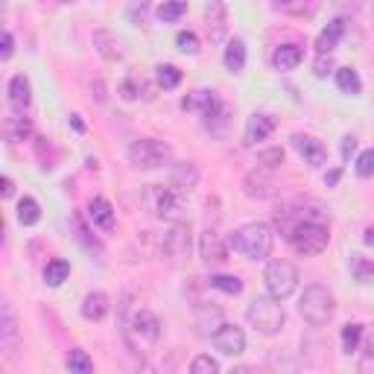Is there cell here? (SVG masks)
Returning a JSON list of instances; mask_svg holds the SVG:
<instances>
[{
    "label": "cell",
    "instance_id": "1",
    "mask_svg": "<svg viewBox=\"0 0 374 374\" xmlns=\"http://www.w3.org/2000/svg\"><path fill=\"white\" fill-rule=\"evenodd\" d=\"M272 243H275V231L269 222H249L231 234L229 246L249 260H264L272 252Z\"/></svg>",
    "mask_w": 374,
    "mask_h": 374
},
{
    "label": "cell",
    "instance_id": "2",
    "mask_svg": "<svg viewBox=\"0 0 374 374\" xmlns=\"http://www.w3.org/2000/svg\"><path fill=\"white\" fill-rule=\"evenodd\" d=\"M299 313L304 316L307 324H313V328H324L333 313H336V299L328 287L322 284H310L304 292H301V301H299Z\"/></svg>",
    "mask_w": 374,
    "mask_h": 374
},
{
    "label": "cell",
    "instance_id": "3",
    "mask_svg": "<svg viewBox=\"0 0 374 374\" xmlns=\"http://www.w3.org/2000/svg\"><path fill=\"white\" fill-rule=\"evenodd\" d=\"M246 319H249L252 328L257 333H264V336H278L281 328H284V322H287L284 307L278 304V299H275V296H257L249 304Z\"/></svg>",
    "mask_w": 374,
    "mask_h": 374
},
{
    "label": "cell",
    "instance_id": "4",
    "mask_svg": "<svg viewBox=\"0 0 374 374\" xmlns=\"http://www.w3.org/2000/svg\"><path fill=\"white\" fill-rule=\"evenodd\" d=\"M289 246L296 249L299 254H322L328 249V222H319V220H301L292 225V231L287 234Z\"/></svg>",
    "mask_w": 374,
    "mask_h": 374
},
{
    "label": "cell",
    "instance_id": "5",
    "mask_svg": "<svg viewBox=\"0 0 374 374\" xmlns=\"http://www.w3.org/2000/svg\"><path fill=\"white\" fill-rule=\"evenodd\" d=\"M141 205L150 210L152 217L158 220H178V214H182V190H175L173 185L164 187V185H150V187H143L141 193Z\"/></svg>",
    "mask_w": 374,
    "mask_h": 374
},
{
    "label": "cell",
    "instance_id": "6",
    "mask_svg": "<svg viewBox=\"0 0 374 374\" xmlns=\"http://www.w3.org/2000/svg\"><path fill=\"white\" fill-rule=\"evenodd\" d=\"M129 161L138 167V170H161L173 161V150L164 141H155V138H141L129 146Z\"/></svg>",
    "mask_w": 374,
    "mask_h": 374
},
{
    "label": "cell",
    "instance_id": "7",
    "mask_svg": "<svg viewBox=\"0 0 374 374\" xmlns=\"http://www.w3.org/2000/svg\"><path fill=\"white\" fill-rule=\"evenodd\" d=\"M126 339L132 348H152L161 336V322L152 310H135L126 322Z\"/></svg>",
    "mask_w": 374,
    "mask_h": 374
},
{
    "label": "cell",
    "instance_id": "8",
    "mask_svg": "<svg viewBox=\"0 0 374 374\" xmlns=\"http://www.w3.org/2000/svg\"><path fill=\"white\" fill-rule=\"evenodd\" d=\"M264 281H266L269 296L284 301V299H289L292 292L299 289V269L292 266L289 260H272V264L266 266Z\"/></svg>",
    "mask_w": 374,
    "mask_h": 374
},
{
    "label": "cell",
    "instance_id": "9",
    "mask_svg": "<svg viewBox=\"0 0 374 374\" xmlns=\"http://www.w3.org/2000/svg\"><path fill=\"white\" fill-rule=\"evenodd\" d=\"M161 254L170 257L173 264L190 254V222H175L173 229L161 237Z\"/></svg>",
    "mask_w": 374,
    "mask_h": 374
},
{
    "label": "cell",
    "instance_id": "10",
    "mask_svg": "<svg viewBox=\"0 0 374 374\" xmlns=\"http://www.w3.org/2000/svg\"><path fill=\"white\" fill-rule=\"evenodd\" d=\"M18 316H15V307L9 299L0 301V348H3L6 357H15L18 351Z\"/></svg>",
    "mask_w": 374,
    "mask_h": 374
},
{
    "label": "cell",
    "instance_id": "11",
    "mask_svg": "<svg viewBox=\"0 0 374 374\" xmlns=\"http://www.w3.org/2000/svg\"><path fill=\"white\" fill-rule=\"evenodd\" d=\"M199 257H202L205 266H222L225 260H229V246H225V240L214 229H208L202 234V240H199Z\"/></svg>",
    "mask_w": 374,
    "mask_h": 374
},
{
    "label": "cell",
    "instance_id": "12",
    "mask_svg": "<svg viewBox=\"0 0 374 374\" xmlns=\"http://www.w3.org/2000/svg\"><path fill=\"white\" fill-rule=\"evenodd\" d=\"M210 339H214V348L225 357H240L243 351H246V333H243L240 328H234V324H222Z\"/></svg>",
    "mask_w": 374,
    "mask_h": 374
},
{
    "label": "cell",
    "instance_id": "13",
    "mask_svg": "<svg viewBox=\"0 0 374 374\" xmlns=\"http://www.w3.org/2000/svg\"><path fill=\"white\" fill-rule=\"evenodd\" d=\"M205 21H208V36L214 44L225 41V32H229V12H225L222 0H208L205 6Z\"/></svg>",
    "mask_w": 374,
    "mask_h": 374
},
{
    "label": "cell",
    "instance_id": "14",
    "mask_svg": "<svg viewBox=\"0 0 374 374\" xmlns=\"http://www.w3.org/2000/svg\"><path fill=\"white\" fill-rule=\"evenodd\" d=\"M292 146H296V152L310 167H322L324 161H328V150H324V143L316 141L313 135H292Z\"/></svg>",
    "mask_w": 374,
    "mask_h": 374
},
{
    "label": "cell",
    "instance_id": "15",
    "mask_svg": "<svg viewBox=\"0 0 374 374\" xmlns=\"http://www.w3.org/2000/svg\"><path fill=\"white\" fill-rule=\"evenodd\" d=\"M32 103V88H29V79L24 73H15L9 79V106L15 115H24Z\"/></svg>",
    "mask_w": 374,
    "mask_h": 374
},
{
    "label": "cell",
    "instance_id": "16",
    "mask_svg": "<svg viewBox=\"0 0 374 374\" xmlns=\"http://www.w3.org/2000/svg\"><path fill=\"white\" fill-rule=\"evenodd\" d=\"M275 117L272 115H252L249 123H246V135H243V143L246 146H254L260 141H266L272 132H275Z\"/></svg>",
    "mask_w": 374,
    "mask_h": 374
},
{
    "label": "cell",
    "instance_id": "17",
    "mask_svg": "<svg viewBox=\"0 0 374 374\" xmlns=\"http://www.w3.org/2000/svg\"><path fill=\"white\" fill-rule=\"evenodd\" d=\"M94 47L106 62H120L123 50H120V41L111 29H94Z\"/></svg>",
    "mask_w": 374,
    "mask_h": 374
},
{
    "label": "cell",
    "instance_id": "18",
    "mask_svg": "<svg viewBox=\"0 0 374 374\" xmlns=\"http://www.w3.org/2000/svg\"><path fill=\"white\" fill-rule=\"evenodd\" d=\"M222 310L220 307H210V304H196V328L202 336H214L222 328Z\"/></svg>",
    "mask_w": 374,
    "mask_h": 374
},
{
    "label": "cell",
    "instance_id": "19",
    "mask_svg": "<svg viewBox=\"0 0 374 374\" xmlns=\"http://www.w3.org/2000/svg\"><path fill=\"white\" fill-rule=\"evenodd\" d=\"M220 100H217V94L214 91H193V96H187V100L182 103V108H199V115L208 120L210 115H217V111H220Z\"/></svg>",
    "mask_w": 374,
    "mask_h": 374
},
{
    "label": "cell",
    "instance_id": "20",
    "mask_svg": "<svg viewBox=\"0 0 374 374\" xmlns=\"http://www.w3.org/2000/svg\"><path fill=\"white\" fill-rule=\"evenodd\" d=\"M88 214H91V222L96 225V229H103V231H111V229H115V208H111V202H108L106 196L91 199Z\"/></svg>",
    "mask_w": 374,
    "mask_h": 374
},
{
    "label": "cell",
    "instance_id": "21",
    "mask_svg": "<svg viewBox=\"0 0 374 374\" xmlns=\"http://www.w3.org/2000/svg\"><path fill=\"white\" fill-rule=\"evenodd\" d=\"M343 36H345V18H333L328 27H324L322 32H319V38H316V50L319 53H331L333 47L343 41Z\"/></svg>",
    "mask_w": 374,
    "mask_h": 374
},
{
    "label": "cell",
    "instance_id": "22",
    "mask_svg": "<svg viewBox=\"0 0 374 374\" xmlns=\"http://www.w3.org/2000/svg\"><path fill=\"white\" fill-rule=\"evenodd\" d=\"M301 59H304V50L299 44H281L278 50H275V56H272V64L278 71H292V68H299L301 64Z\"/></svg>",
    "mask_w": 374,
    "mask_h": 374
},
{
    "label": "cell",
    "instance_id": "23",
    "mask_svg": "<svg viewBox=\"0 0 374 374\" xmlns=\"http://www.w3.org/2000/svg\"><path fill=\"white\" fill-rule=\"evenodd\" d=\"M108 313V296L106 292H88L85 301H82V316L88 322H100Z\"/></svg>",
    "mask_w": 374,
    "mask_h": 374
},
{
    "label": "cell",
    "instance_id": "24",
    "mask_svg": "<svg viewBox=\"0 0 374 374\" xmlns=\"http://www.w3.org/2000/svg\"><path fill=\"white\" fill-rule=\"evenodd\" d=\"M225 68H229L231 73H240L243 68H246V44H243V38H231L229 47H225Z\"/></svg>",
    "mask_w": 374,
    "mask_h": 374
},
{
    "label": "cell",
    "instance_id": "25",
    "mask_svg": "<svg viewBox=\"0 0 374 374\" xmlns=\"http://www.w3.org/2000/svg\"><path fill=\"white\" fill-rule=\"evenodd\" d=\"M246 193L252 199H266V196H272V182L266 178V170L260 167L257 173H252V175H246Z\"/></svg>",
    "mask_w": 374,
    "mask_h": 374
},
{
    "label": "cell",
    "instance_id": "26",
    "mask_svg": "<svg viewBox=\"0 0 374 374\" xmlns=\"http://www.w3.org/2000/svg\"><path fill=\"white\" fill-rule=\"evenodd\" d=\"M6 138H9L12 143H24V141H29V138H32V120L24 117V115L9 117V120H6Z\"/></svg>",
    "mask_w": 374,
    "mask_h": 374
},
{
    "label": "cell",
    "instance_id": "27",
    "mask_svg": "<svg viewBox=\"0 0 374 374\" xmlns=\"http://www.w3.org/2000/svg\"><path fill=\"white\" fill-rule=\"evenodd\" d=\"M68 275H71V264H68L64 257H56V260H50V264H47L44 281H47V287H62Z\"/></svg>",
    "mask_w": 374,
    "mask_h": 374
},
{
    "label": "cell",
    "instance_id": "28",
    "mask_svg": "<svg viewBox=\"0 0 374 374\" xmlns=\"http://www.w3.org/2000/svg\"><path fill=\"white\" fill-rule=\"evenodd\" d=\"M316 3L319 0H275V9H281L287 15H299V18H310V15L316 12Z\"/></svg>",
    "mask_w": 374,
    "mask_h": 374
},
{
    "label": "cell",
    "instance_id": "29",
    "mask_svg": "<svg viewBox=\"0 0 374 374\" xmlns=\"http://www.w3.org/2000/svg\"><path fill=\"white\" fill-rule=\"evenodd\" d=\"M196 182H199V173H196V167H193V164L175 167V173H173V187H175V190L187 193V190L196 187Z\"/></svg>",
    "mask_w": 374,
    "mask_h": 374
},
{
    "label": "cell",
    "instance_id": "30",
    "mask_svg": "<svg viewBox=\"0 0 374 374\" xmlns=\"http://www.w3.org/2000/svg\"><path fill=\"white\" fill-rule=\"evenodd\" d=\"M336 85L343 94H351V96H357L363 91V82H360V76H357L354 68H339L336 71Z\"/></svg>",
    "mask_w": 374,
    "mask_h": 374
},
{
    "label": "cell",
    "instance_id": "31",
    "mask_svg": "<svg viewBox=\"0 0 374 374\" xmlns=\"http://www.w3.org/2000/svg\"><path fill=\"white\" fill-rule=\"evenodd\" d=\"M214 289L225 292V296H240L243 292V281L237 278V275H210V281H208Z\"/></svg>",
    "mask_w": 374,
    "mask_h": 374
},
{
    "label": "cell",
    "instance_id": "32",
    "mask_svg": "<svg viewBox=\"0 0 374 374\" xmlns=\"http://www.w3.org/2000/svg\"><path fill=\"white\" fill-rule=\"evenodd\" d=\"M185 12H187V0H164V3L158 6V18L164 24H175Z\"/></svg>",
    "mask_w": 374,
    "mask_h": 374
},
{
    "label": "cell",
    "instance_id": "33",
    "mask_svg": "<svg viewBox=\"0 0 374 374\" xmlns=\"http://www.w3.org/2000/svg\"><path fill=\"white\" fill-rule=\"evenodd\" d=\"M38 220H41L38 202L32 199V196H24V199L18 202V222H21V225H36Z\"/></svg>",
    "mask_w": 374,
    "mask_h": 374
},
{
    "label": "cell",
    "instance_id": "34",
    "mask_svg": "<svg viewBox=\"0 0 374 374\" xmlns=\"http://www.w3.org/2000/svg\"><path fill=\"white\" fill-rule=\"evenodd\" d=\"M351 272L360 284H368L374 278V260H368L363 254H351Z\"/></svg>",
    "mask_w": 374,
    "mask_h": 374
},
{
    "label": "cell",
    "instance_id": "35",
    "mask_svg": "<svg viewBox=\"0 0 374 374\" xmlns=\"http://www.w3.org/2000/svg\"><path fill=\"white\" fill-rule=\"evenodd\" d=\"M64 366H68L71 371H76V374H88V371H94V360L88 357V351H79V348L68 354Z\"/></svg>",
    "mask_w": 374,
    "mask_h": 374
},
{
    "label": "cell",
    "instance_id": "36",
    "mask_svg": "<svg viewBox=\"0 0 374 374\" xmlns=\"http://www.w3.org/2000/svg\"><path fill=\"white\" fill-rule=\"evenodd\" d=\"M257 164L264 170H278L284 164V150L281 146H272V150H260L257 152Z\"/></svg>",
    "mask_w": 374,
    "mask_h": 374
},
{
    "label": "cell",
    "instance_id": "37",
    "mask_svg": "<svg viewBox=\"0 0 374 374\" xmlns=\"http://www.w3.org/2000/svg\"><path fill=\"white\" fill-rule=\"evenodd\" d=\"M178 82H182V71L173 68V64H161L158 68V85L164 91H173V88H178Z\"/></svg>",
    "mask_w": 374,
    "mask_h": 374
},
{
    "label": "cell",
    "instance_id": "38",
    "mask_svg": "<svg viewBox=\"0 0 374 374\" xmlns=\"http://www.w3.org/2000/svg\"><path fill=\"white\" fill-rule=\"evenodd\" d=\"M360 339H363V324H345L343 328V351L354 354L360 348Z\"/></svg>",
    "mask_w": 374,
    "mask_h": 374
},
{
    "label": "cell",
    "instance_id": "39",
    "mask_svg": "<svg viewBox=\"0 0 374 374\" xmlns=\"http://www.w3.org/2000/svg\"><path fill=\"white\" fill-rule=\"evenodd\" d=\"M175 47H178V50H182V53H187V56H196L199 53V38H196V32H178V36H175Z\"/></svg>",
    "mask_w": 374,
    "mask_h": 374
},
{
    "label": "cell",
    "instance_id": "40",
    "mask_svg": "<svg viewBox=\"0 0 374 374\" xmlns=\"http://www.w3.org/2000/svg\"><path fill=\"white\" fill-rule=\"evenodd\" d=\"M190 371H193V374H217V371H220V363L214 360V357L199 354L196 360L190 363Z\"/></svg>",
    "mask_w": 374,
    "mask_h": 374
},
{
    "label": "cell",
    "instance_id": "41",
    "mask_svg": "<svg viewBox=\"0 0 374 374\" xmlns=\"http://www.w3.org/2000/svg\"><path fill=\"white\" fill-rule=\"evenodd\" d=\"M354 170H357V175H363V178L374 175V150H366V152H363L360 158H357Z\"/></svg>",
    "mask_w": 374,
    "mask_h": 374
},
{
    "label": "cell",
    "instance_id": "42",
    "mask_svg": "<svg viewBox=\"0 0 374 374\" xmlns=\"http://www.w3.org/2000/svg\"><path fill=\"white\" fill-rule=\"evenodd\" d=\"M333 71V59H331V53H319V59L313 62V73L316 76H328Z\"/></svg>",
    "mask_w": 374,
    "mask_h": 374
},
{
    "label": "cell",
    "instance_id": "43",
    "mask_svg": "<svg viewBox=\"0 0 374 374\" xmlns=\"http://www.w3.org/2000/svg\"><path fill=\"white\" fill-rule=\"evenodd\" d=\"M120 96H123V100H129V103H132L135 96H138V88H135V82H132V79H129V82H123V85H120Z\"/></svg>",
    "mask_w": 374,
    "mask_h": 374
},
{
    "label": "cell",
    "instance_id": "44",
    "mask_svg": "<svg viewBox=\"0 0 374 374\" xmlns=\"http://www.w3.org/2000/svg\"><path fill=\"white\" fill-rule=\"evenodd\" d=\"M12 50H15V38H12V32H3V53H0V59H12Z\"/></svg>",
    "mask_w": 374,
    "mask_h": 374
},
{
    "label": "cell",
    "instance_id": "45",
    "mask_svg": "<svg viewBox=\"0 0 374 374\" xmlns=\"http://www.w3.org/2000/svg\"><path fill=\"white\" fill-rule=\"evenodd\" d=\"M354 150H357V141H354L351 135H345V138H343V161H348Z\"/></svg>",
    "mask_w": 374,
    "mask_h": 374
},
{
    "label": "cell",
    "instance_id": "46",
    "mask_svg": "<svg viewBox=\"0 0 374 374\" xmlns=\"http://www.w3.org/2000/svg\"><path fill=\"white\" fill-rule=\"evenodd\" d=\"M71 126H73V132H76V135H85V123L79 120V115H71Z\"/></svg>",
    "mask_w": 374,
    "mask_h": 374
},
{
    "label": "cell",
    "instance_id": "47",
    "mask_svg": "<svg viewBox=\"0 0 374 374\" xmlns=\"http://www.w3.org/2000/svg\"><path fill=\"white\" fill-rule=\"evenodd\" d=\"M366 357H368V360H374V328H371V333H368V339H366Z\"/></svg>",
    "mask_w": 374,
    "mask_h": 374
},
{
    "label": "cell",
    "instance_id": "48",
    "mask_svg": "<svg viewBox=\"0 0 374 374\" xmlns=\"http://www.w3.org/2000/svg\"><path fill=\"white\" fill-rule=\"evenodd\" d=\"M363 243H366V246H371V249H374V220L368 222V229H366V234H363Z\"/></svg>",
    "mask_w": 374,
    "mask_h": 374
},
{
    "label": "cell",
    "instance_id": "49",
    "mask_svg": "<svg viewBox=\"0 0 374 374\" xmlns=\"http://www.w3.org/2000/svg\"><path fill=\"white\" fill-rule=\"evenodd\" d=\"M339 175H343V170H331L328 175H324V185H336V182H339Z\"/></svg>",
    "mask_w": 374,
    "mask_h": 374
},
{
    "label": "cell",
    "instance_id": "50",
    "mask_svg": "<svg viewBox=\"0 0 374 374\" xmlns=\"http://www.w3.org/2000/svg\"><path fill=\"white\" fill-rule=\"evenodd\" d=\"M12 193H15V185H12V178L6 175V178H3V199H9Z\"/></svg>",
    "mask_w": 374,
    "mask_h": 374
},
{
    "label": "cell",
    "instance_id": "51",
    "mask_svg": "<svg viewBox=\"0 0 374 374\" xmlns=\"http://www.w3.org/2000/svg\"><path fill=\"white\" fill-rule=\"evenodd\" d=\"M59 3H76V0H59Z\"/></svg>",
    "mask_w": 374,
    "mask_h": 374
}]
</instances>
